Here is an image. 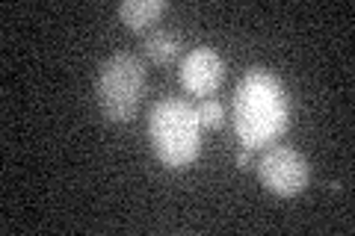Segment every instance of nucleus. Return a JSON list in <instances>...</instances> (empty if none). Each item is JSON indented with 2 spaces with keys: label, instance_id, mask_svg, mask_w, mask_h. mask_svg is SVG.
I'll use <instances>...</instances> for the list:
<instances>
[{
  "label": "nucleus",
  "instance_id": "2",
  "mask_svg": "<svg viewBox=\"0 0 355 236\" xmlns=\"http://www.w3.org/2000/svg\"><path fill=\"white\" fill-rule=\"evenodd\" d=\"M148 139L154 156L172 172L190 168L202 154V125L190 100L166 95L148 112Z\"/></svg>",
  "mask_w": 355,
  "mask_h": 236
},
{
  "label": "nucleus",
  "instance_id": "8",
  "mask_svg": "<svg viewBox=\"0 0 355 236\" xmlns=\"http://www.w3.org/2000/svg\"><path fill=\"white\" fill-rule=\"evenodd\" d=\"M196 116H198L202 130H219L222 121H225V107H222L216 98H205L202 104L196 107Z\"/></svg>",
  "mask_w": 355,
  "mask_h": 236
},
{
  "label": "nucleus",
  "instance_id": "6",
  "mask_svg": "<svg viewBox=\"0 0 355 236\" xmlns=\"http://www.w3.org/2000/svg\"><path fill=\"white\" fill-rule=\"evenodd\" d=\"M181 51H184V39H181V33H175V30L157 27V30H151L142 36V53H146L154 65L178 62Z\"/></svg>",
  "mask_w": 355,
  "mask_h": 236
},
{
  "label": "nucleus",
  "instance_id": "7",
  "mask_svg": "<svg viewBox=\"0 0 355 236\" xmlns=\"http://www.w3.org/2000/svg\"><path fill=\"white\" fill-rule=\"evenodd\" d=\"M166 9H169L166 0H125V3H119V18L128 30L142 33L146 27L157 24L166 15Z\"/></svg>",
  "mask_w": 355,
  "mask_h": 236
},
{
  "label": "nucleus",
  "instance_id": "1",
  "mask_svg": "<svg viewBox=\"0 0 355 236\" xmlns=\"http://www.w3.org/2000/svg\"><path fill=\"white\" fill-rule=\"evenodd\" d=\"M234 133L243 148L263 151L282 136L291 121V100L270 69H249L234 89Z\"/></svg>",
  "mask_w": 355,
  "mask_h": 236
},
{
  "label": "nucleus",
  "instance_id": "9",
  "mask_svg": "<svg viewBox=\"0 0 355 236\" xmlns=\"http://www.w3.org/2000/svg\"><path fill=\"white\" fill-rule=\"evenodd\" d=\"M234 160H237V168H249L252 165V151L249 148H240Z\"/></svg>",
  "mask_w": 355,
  "mask_h": 236
},
{
  "label": "nucleus",
  "instance_id": "3",
  "mask_svg": "<svg viewBox=\"0 0 355 236\" xmlns=\"http://www.w3.org/2000/svg\"><path fill=\"white\" fill-rule=\"evenodd\" d=\"M142 95H146V62L130 51L110 53L98 65L95 100L98 109L113 125H128L137 118Z\"/></svg>",
  "mask_w": 355,
  "mask_h": 236
},
{
  "label": "nucleus",
  "instance_id": "5",
  "mask_svg": "<svg viewBox=\"0 0 355 236\" xmlns=\"http://www.w3.org/2000/svg\"><path fill=\"white\" fill-rule=\"evenodd\" d=\"M178 77L190 95H214L225 80V60L219 56V51L202 44V48L184 53L181 65H178Z\"/></svg>",
  "mask_w": 355,
  "mask_h": 236
},
{
  "label": "nucleus",
  "instance_id": "4",
  "mask_svg": "<svg viewBox=\"0 0 355 236\" xmlns=\"http://www.w3.org/2000/svg\"><path fill=\"white\" fill-rule=\"evenodd\" d=\"M258 177L272 195L296 198L308 189L311 165L305 154L291 148V145H270V148H263L258 160Z\"/></svg>",
  "mask_w": 355,
  "mask_h": 236
}]
</instances>
